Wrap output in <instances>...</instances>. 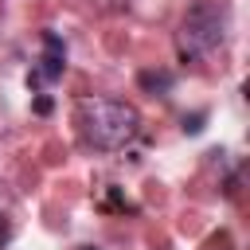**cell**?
Listing matches in <instances>:
<instances>
[{"label":"cell","instance_id":"cell-1","mask_svg":"<svg viewBox=\"0 0 250 250\" xmlns=\"http://www.w3.org/2000/svg\"><path fill=\"white\" fill-rule=\"evenodd\" d=\"M78 125L94 148H125L141 133V113L117 98H86L78 105Z\"/></svg>","mask_w":250,"mask_h":250},{"label":"cell","instance_id":"cell-2","mask_svg":"<svg viewBox=\"0 0 250 250\" xmlns=\"http://www.w3.org/2000/svg\"><path fill=\"white\" fill-rule=\"evenodd\" d=\"M223 31H227V12L215 8V4H195L184 16V27H180V55L184 59L207 55L211 47L223 43Z\"/></svg>","mask_w":250,"mask_h":250},{"label":"cell","instance_id":"cell-3","mask_svg":"<svg viewBox=\"0 0 250 250\" xmlns=\"http://www.w3.org/2000/svg\"><path fill=\"white\" fill-rule=\"evenodd\" d=\"M62 66H66V47H62V39H59L55 31H43V66H39L35 82H43V78H59Z\"/></svg>","mask_w":250,"mask_h":250},{"label":"cell","instance_id":"cell-4","mask_svg":"<svg viewBox=\"0 0 250 250\" xmlns=\"http://www.w3.org/2000/svg\"><path fill=\"white\" fill-rule=\"evenodd\" d=\"M141 86H145V90H172V74H164V70H160V74L145 70V74H141Z\"/></svg>","mask_w":250,"mask_h":250},{"label":"cell","instance_id":"cell-5","mask_svg":"<svg viewBox=\"0 0 250 250\" xmlns=\"http://www.w3.org/2000/svg\"><path fill=\"white\" fill-rule=\"evenodd\" d=\"M184 129H188V133H199V129H203V113H195V117H184Z\"/></svg>","mask_w":250,"mask_h":250},{"label":"cell","instance_id":"cell-6","mask_svg":"<svg viewBox=\"0 0 250 250\" xmlns=\"http://www.w3.org/2000/svg\"><path fill=\"white\" fill-rule=\"evenodd\" d=\"M78 250H94V246H78Z\"/></svg>","mask_w":250,"mask_h":250}]
</instances>
